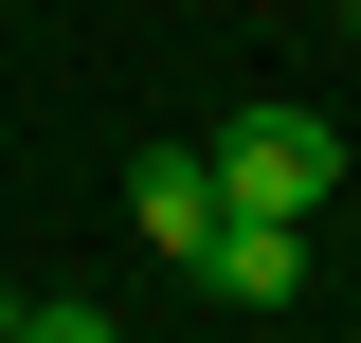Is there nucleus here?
<instances>
[{
  "instance_id": "39448f33",
  "label": "nucleus",
  "mask_w": 361,
  "mask_h": 343,
  "mask_svg": "<svg viewBox=\"0 0 361 343\" xmlns=\"http://www.w3.org/2000/svg\"><path fill=\"white\" fill-rule=\"evenodd\" d=\"M0 325H18V289H0Z\"/></svg>"
},
{
  "instance_id": "423d86ee",
  "label": "nucleus",
  "mask_w": 361,
  "mask_h": 343,
  "mask_svg": "<svg viewBox=\"0 0 361 343\" xmlns=\"http://www.w3.org/2000/svg\"><path fill=\"white\" fill-rule=\"evenodd\" d=\"M343 37H361V0H343Z\"/></svg>"
},
{
  "instance_id": "20e7f679",
  "label": "nucleus",
  "mask_w": 361,
  "mask_h": 343,
  "mask_svg": "<svg viewBox=\"0 0 361 343\" xmlns=\"http://www.w3.org/2000/svg\"><path fill=\"white\" fill-rule=\"evenodd\" d=\"M0 343H127V325H109V307H90V289H54V307H18V325H0Z\"/></svg>"
},
{
  "instance_id": "7ed1b4c3",
  "label": "nucleus",
  "mask_w": 361,
  "mask_h": 343,
  "mask_svg": "<svg viewBox=\"0 0 361 343\" xmlns=\"http://www.w3.org/2000/svg\"><path fill=\"white\" fill-rule=\"evenodd\" d=\"M217 217H235V199H217V163H199V145H145V163H127V235H145V253H163V271L199 253Z\"/></svg>"
},
{
  "instance_id": "f257e3e1",
  "label": "nucleus",
  "mask_w": 361,
  "mask_h": 343,
  "mask_svg": "<svg viewBox=\"0 0 361 343\" xmlns=\"http://www.w3.org/2000/svg\"><path fill=\"white\" fill-rule=\"evenodd\" d=\"M199 163H217V199H235V217H325V199H343V145H325V109H235Z\"/></svg>"
},
{
  "instance_id": "f03ea898",
  "label": "nucleus",
  "mask_w": 361,
  "mask_h": 343,
  "mask_svg": "<svg viewBox=\"0 0 361 343\" xmlns=\"http://www.w3.org/2000/svg\"><path fill=\"white\" fill-rule=\"evenodd\" d=\"M180 271H199L217 307H289V289H307V217H217Z\"/></svg>"
}]
</instances>
